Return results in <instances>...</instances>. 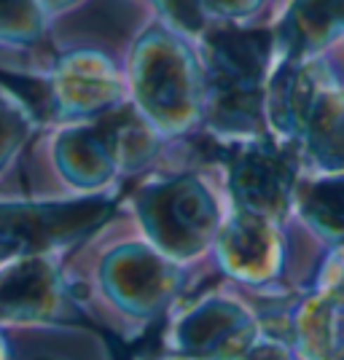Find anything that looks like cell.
Instances as JSON below:
<instances>
[{"label": "cell", "mask_w": 344, "mask_h": 360, "mask_svg": "<svg viewBox=\"0 0 344 360\" xmlns=\"http://www.w3.org/2000/svg\"><path fill=\"white\" fill-rule=\"evenodd\" d=\"M140 360H186V358H178V355H167V352H162V355H151V358H140Z\"/></svg>", "instance_id": "cell-12"}, {"label": "cell", "mask_w": 344, "mask_h": 360, "mask_svg": "<svg viewBox=\"0 0 344 360\" xmlns=\"http://www.w3.org/2000/svg\"><path fill=\"white\" fill-rule=\"evenodd\" d=\"M212 8H218L226 16H240L248 14L253 6H258V0H208Z\"/></svg>", "instance_id": "cell-11"}, {"label": "cell", "mask_w": 344, "mask_h": 360, "mask_svg": "<svg viewBox=\"0 0 344 360\" xmlns=\"http://www.w3.org/2000/svg\"><path fill=\"white\" fill-rule=\"evenodd\" d=\"M170 14H175L186 27L199 25V0H162Z\"/></svg>", "instance_id": "cell-10"}, {"label": "cell", "mask_w": 344, "mask_h": 360, "mask_svg": "<svg viewBox=\"0 0 344 360\" xmlns=\"http://www.w3.org/2000/svg\"><path fill=\"white\" fill-rule=\"evenodd\" d=\"M137 105L162 137H180L205 124V78L172 38H151L137 60Z\"/></svg>", "instance_id": "cell-4"}, {"label": "cell", "mask_w": 344, "mask_h": 360, "mask_svg": "<svg viewBox=\"0 0 344 360\" xmlns=\"http://www.w3.org/2000/svg\"><path fill=\"white\" fill-rule=\"evenodd\" d=\"M234 360H304L296 352V347L291 345V339L280 328H274L267 323L264 333L255 339L253 345Z\"/></svg>", "instance_id": "cell-9"}, {"label": "cell", "mask_w": 344, "mask_h": 360, "mask_svg": "<svg viewBox=\"0 0 344 360\" xmlns=\"http://www.w3.org/2000/svg\"><path fill=\"white\" fill-rule=\"evenodd\" d=\"M304 290L344 304V240L329 242V248L317 258V266L310 271Z\"/></svg>", "instance_id": "cell-8"}, {"label": "cell", "mask_w": 344, "mask_h": 360, "mask_svg": "<svg viewBox=\"0 0 344 360\" xmlns=\"http://www.w3.org/2000/svg\"><path fill=\"white\" fill-rule=\"evenodd\" d=\"M261 299L240 285L178 299L162 330V352L186 360H234L264 333Z\"/></svg>", "instance_id": "cell-1"}, {"label": "cell", "mask_w": 344, "mask_h": 360, "mask_svg": "<svg viewBox=\"0 0 344 360\" xmlns=\"http://www.w3.org/2000/svg\"><path fill=\"white\" fill-rule=\"evenodd\" d=\"M137 218L148 242L178 264H189L212 250L229 210L221 191L196 172L146 183L135 196Z\"/></svg>", "instance_id": "cell-2"}, {"label": "cell", "mask_w": 344, "mask_h": 360, "mask_svg": "<svg viewBox=\"0 0 344 360\" xmlns=\"http://www.w3.org/2000/svg\"><path fill=\"white\" fill-rule=\"evenodd\" d=\"M293 212L323 240H344V172H314V178L304 172Z\"/></svg>", "instance_id": "cell-7"}, {"label": "cell", "mask_w": 344, "mask_h": 360, "mask_svg": "<svg viewBox=\"0 0 344 360\" xmlns=\"http://www.w3.org/2000/svg\"><path fill=\"white\" fill-rule=\"evenodd\" d=\"M229 148L224 180L231 207L258 212L274 221L293 215L296 191L307 172L296 148L272 132L231 140Z\"/></svg>", "instance_id": "cell-3"}, {"label": "cell", "mask_w": 344, "mask_h": 360, "mask_svg": "<svg viewBox=\"0 0 344 360\" xmlns=\"http://www.w3.org/2000/svg\"><path fill=\"white\" fill-rule=\"evenodd\" d=\"M264 320L291 339L304 360H344V304L304 290L261 301Z\"/></svg>", "instance_id": "cell-6"}, {"label": "cell", "mask_w": 344, "mask_h": 360, "mask_svg": "<svg viewBox=\"0 0 344 360\" xmlns=\"http://www.w3.org/2000/svg\"><path fill=\"white\" fill-rule=\"evenodd\" d=\"M283 224L285 221L231 207L212 245L215 266L234 285L258 299L296 296L285 285L291 245Z\"/></svg>", "instance_id": "cell-5"}]
</instances>
